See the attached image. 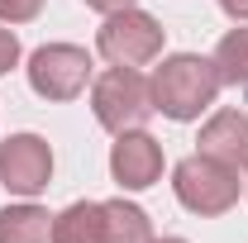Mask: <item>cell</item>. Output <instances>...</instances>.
Segmentation results:
<instances>
[{"instance_id": "6da1fadb", "label": "cell", "mask_w": 248, "mask_h": 243, "mask_svg": "<svg viewBox=\"0 0 248 243\" xmlns=\"http://www.w3.org/2000/svg\"><path fill=\"white\" fill-rule=\"evenodd\" d=\"M148 86H153V110L157 115H167L177 124H191L215 105L219 72H215V62L201 58V53H172V58H162V67L153 72Z\"/></svg>"}, {"instance_id": "7a4b0ae2", "label": "cell", "mask_w": 248, "mask_h": 243, "mask_svg": "<svg viewBox=\"0 0 248 243\" xmlns=\"http://www.w3.org/2000/svg\"><path fill=\"white\" fill-rule=\"evenodd\" d=\"M91 110L95 124L110 129V134H129V129H143L153 120V86L148 76H139V67H110L91 81Z\"/></svg>"}, {"instance_id": "3957f363", "label": "cell", "mask_w": 248, "mask_h": 243, "mask_svg": "<svg viewBox=\"0 0 248 243\" xmlns=\"http://www.w3.org/2000/svg\"><path fill=\"white\" fill-rule=\"evenodd\" d=\"M172 191H177L182 210L210 219V214H224V210L239 205L244 177H239L234 167L215 162V157H205V152H191V157H182V162L172 167Z\"/></svg>"}, {"instance_id": "277c9868", "label": "cell", "mask_w": 248, "mask_h": 243, "mask_svg": "<svg viewBox=\"0 0 248 243\" xmlns=\"http://www.w3.org/2000/svg\"><path fill=\"white\" fill-rule=\"evenodd\" d=\"M95 53L110 67H148L162 53V24L139 5L115 10V15H105V24L95 33Z\"/></svg>"}, {"instance_id": "5b68a950", "label": "cell", "mask_w": 248, "mask_h": 243, "mask_svg": "<svg viewBox=\"0 0 248 243\" xmlns=\"http://www.w3.org/2000/svg\"><path fill=\"white\" fill-rule=\"evenodd\" d=\"M91 53L77 43H43L29 58V86L43 100H77L91 81Z\"/></svg>"}, {"instance_id": "8992f818", "label": "cell", "mask_w": 248, "mask_h": 243, "mask_svg": "<svg viewBox=\"0 0 248 243\" xmlns=\"http://www.w3.org/2000/svg\"><path fill=\"white\" fill-rule=\"evenodd\" d=\"M53 182V148L38 134H10L0 143V186L15 196H38Z\"/></svg>"}, {"instance_id": "52a82bcc", "label": "cell", "mask_w": 248, "mask_h": 243, "mask_svg": "<svg viewBox=\"0 0 248 243\" xmlns=\"http://www.w3.org/2000/svg\"><path fill=\"white\" fill-rule=\"evenodd\" d=\"M110 177L120 182V191H148V186L162 177V143H157L148 129L115 134V148H110Z\"/></svg>"}, {"instance_id": "ba28073f", "label": "cell", "mask_w": 248, "mask_h": 243, "mask_svg": "<svg viewBox=\"0 0 248 243\" xmlns=\"http://www.w3.org/2000/svg\"><path fill=\"white\" fill-rule=\"evenodd\" d=\"M205 157H215L224 167H234L239 177H248V115L244 110H215L210 120L201 124V138H196Z\"/></svg>"}, {"instance_id": "9c48e42d", "label": "cell", "mask_w": 248, "mask_h": 243, "mask_svg": "<svg viewBox=\"0 0 248 243\" xmlns=\"http://www.w3.org/2000/svg\"><path fill=\"white\" fill-rule=\"evenodd\" d=\"M100 243H153V219L134 200H100Z\"/></svg>"}, {"instance_id": "30bf717a", "label": "cell", "mask_w": 248, "mask_h": 243, "mask_svg": "<svg viewBox=\"0 0 248 243\" xmlns=\"http://www.w3.org/2000/svg\"><path fill=\"white\" fill-rule=\"evenodd\" d=\"M53 239V214L43 205H5L0 210V243H48Z\"/></svg>"}, {"instance_id": "8fae6325", "label": "cell", "mask_w": 248, "mask_h": 243, "mask_svg": "<svg viewBox=\"0 0 248 243\" xmlns=\"http://www.w3.org/2000/svg\"><path fill=\"white\" fill-rule=\"evenodd\" d=\"M48 243H100V200H77L62 214H53Z\"/></svg>"}, {"instance_id": "7c38bea8", "label": "cell", "mask_w": 248, "mask_h": 243, "mask_svg": "<svg viewBox=\"0 0 248 243\" xmlns=\"http://www.w3.org/2000/svg\"><path fill=\"white\" fill-rule=\"evenodd\" d=\"M210 62H215V72H219V86H239L244 91L248 86V24L224 33Z\"/></svg>"}, {"instance_id": "4fadbf2b", "label": "cell", "mask_w": 248, "mask_h": 243, "mask_svg": "<svg viewBox=\"0 0 248 243\" xmlns=\"http://www.w3.org/2000/svg\"><path fill=\"white\" fill-rule=\"evenodd\" d=\"M43 15V0H0V19L5 24H29Z\"/></svg>"}, {"instance_id": "5bb4252c", "label": "cell", "mask_w": 248, "mask_h": 243, "mask_svg": "<svg viewBox=\"0 0 248 243\" xmlns=\"http://www.w3.org/2000/svg\"><path fill=\"white\" fill-rule=\"evenodd\" d=\"M15 62H19V38H15L10 29H0V76H5Z\"/></svg>"}, {"instance_id": "9a60e30c", "label": "cell", "mask_w": 248, "mask_h": 243, "mask_svg": "<svg viewBox=\"0 0 248 243\" xmlns=\"http://www.w3.org/2000/svg\"><path fill=\"white\" fill-rule=\"evenodd\" d=\"M219 10H224L234 24H248V0H219Z\"/></svg>"}, {"instance_id": "2e32d148", "label": "cell", "mask_w": 248, "mask_h": 243, "mask_svg": "<svg viewBox=\"0 0 248 243\" xmlns=\"http://www.w3.org/2000/svg\"><path fill=\"white\" fill-rule=\"evenodd\" d=\"M91 10H100V15H115V10H129L134 0H86Z\"/></svg>"}, {"instance_id": "e0dca14e", "label": "cell", "mask_w": 248, "mask_h": 243, "mask_svg": "<svg viewBox=\"0 0 248 243\" xmlns=\"http://www.w3.org/2000/svg\"><path fill=\"white\" fill-rule=\"evenodd\" d=\"M153 243H186V239H177V234H167V239H153Z\"/></svg>"}]
</instances>
